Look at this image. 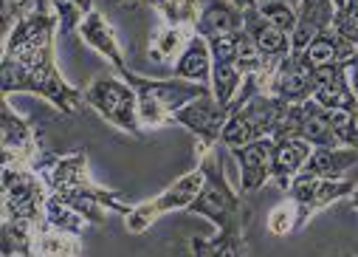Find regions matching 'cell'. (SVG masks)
<instances>
[{"mask_svg": "<svg viewBox=\"0 0 358 257\" xmlns=\"http://www.w3.org/2000/svg\"><path fill=\"white\" fill-rule=\"evenodd\" d=\"M265 88V94L282 99L285 105H302L316 94V68L308 65L299 54H291L277 65Z\"/></svg>", "mask_w": 358, "mask_h": 257, "instance_id": "13", "label": "cell"}, {"mask_svg": "<svg viewBox=\"0 0 358 257\" xmlns=\"http://www.w3.org/2000/svg\"><path fill=\"white\" fill-rule=\"evenodd\" d=\"M243 29L248 32V37L257 43V48L262 51V57L271 62L274 68H277L285 57H291V51H294L291 34H285V32H280L277 26L268 23L259 9H251V12L243 15Z\"/></svg>", "mask_w": 358, "mask_h": 257, "instance_id": "19", "label": "cell"}, {"mask_svg": "<svg viewBox=\"0 0 358 257\" xmlns=\"http://www.w3.org/2000/svg\"><path fill=\"white\" fill-rule=\"evenodd\" d=\"M201 23L195 29L201 37L231 34L243 29V12L234 9L229 0H201Z\"/></svg>", "mask_w": 358, "mask_h": 257, "instance_id": "24", "label": "cell"}, {"mask_svg": "<svg viewBox=\"0 0 358 257\" xmlns=\"http://www.w3.org/2000/svg\"><path fill=\"white\" fill-rule=\"evenodd\" d=\"M127 85L138 94V116L141 125L147 130H161L166 125H172V113L187 108L192 99L212 94V85H201V82H187V79H152V76H141L136 71H130Z\"/></svg>", "mask_w": 358, "mask_h": 257, "instance_id": "2", "label": "cell"}, {"mask_svg": "<svg viewBox=\"0 0 358 257\" xmlns=\"http://www.w3.org/2000/svg\"><path fill=\"white\" fill-rule=\"evenodd\" d=\"M259 12H262V18H265L268 23L277 26L280 32L294 34L296 20H299V12H296L291 4H285V0H268V4H259Z\"/></svg>", "mask_w": 358, "mask_h": 257, "instance_id": "31", "label": "cell"}, {"mask_svg": "<svg viewBox=\"0 0 358 257\" xmlns=\"http://www.w3.org/2000/svg\"><path fill=\"white\" fill-rule=\"evenodd\" d=\"M333 4H336V12H341L344 6H350V4H352V0H333Z\"/></svg>", "mask_w": 358, "mask_h": 257, "instance_id": "35", "label": "cell"}, {"mask_svg": "<svg viewBox=\"0 0 358 257\" xmlns=\"http://www.w3.org/2000/svg\"><path fill=\"white\" fill-rule=\"evenodd\" d=\"M195 34H198L195 29L161 23V26L152 32V40H150L147 54H150V60H155V62H175L178 57L184 54V48L189 46V40H192Z\"/></svg>", "mask_w": 358, "mask_h": 257, "instance_id": "25", "label": "cell"}, {"mask_svg": "<svg viewBox=\"0 0 358 257\" xmlns=\"http://www.w3.org/2000/svg\"><path fill=\"white\" fill-rule=\"evenodd\" d=\"M240 167V193L251 195L259 193L268 181H271V155H274V136L243 144L229 150Z\"/></svg>", "mask_w": 358, "mask_h": 257, "instance_id": "14", "label": "cell"}, {"mask_svg": "<svg viewBox=\"0 0 358 257\" xmlns=\"http://www.w3.org/2000/svg\"><path fill=\"white\" fill-rule=\"evenodd\" d=\"M265 229L277 235V237H285V235H294L299 232V209L291 198H285L282 204H277L271 212H268V221H265Z\"/></svg>", "mask_w": 358, "mask_h": 257, "instance_id": "30", "label": "cell"}, {"mask_svg": "<svg viewBox=\"0 0 358 257\" xmlns=\"http://www.w3.org/2000/svg\"><path fill=\"white\" fill-rule=\"evenodd\" d=\"M296 12H299V20H296V29L291 34V46H294L291 54H302L319 34L330 32L336 23L333 0H299Z\"/></svg>", "mask_w": 358, "mask_h": 257, "instance_id": "16", "label": "cell"}, {"mask_svg": "<svg viewBox=\"0 0 358 257\" xmlns=\"http://www.w3.org/2000/svg\"><path fill=\"white\" fill-rule=\"evenodd\" d=\"M229 4H231L234 9H240L243 15L251 12V9H259V0H229Z\"/></svg>", "mask_w": 358, "mask_h": 257, "instance_id": "33", "label": "cell"}, {"mask_svg": "<svg viewBox=\"0 0 358 257\" xmlns=\"http://www.w3.org/2000/svg\"><path fill=\"white\" fill-rule=\"evenodd\" d=\"M203 187V167L198 164L189 173L178 176V181H172L164 193H158L155 198L144 201V204H136L127 215H124V229L130 235H144L155 221H161L164 215L169 212H181V209H189V204L198 198Z\"/></svg>", "mask_w": 358, "mask_h": 257, "instance_id": "7", "label": "cell"}, {"mask_svg": "<svg viewBox=\"0 0 358 257\" xmlns=\"http://www.w3.org/2000/svg\"><path fill=\"white\" fill-rule=\"evenodd\" d=\"M291 105H285L282 99L265 94V91H254L243 105H237L223 127L220 144L234 150L268 136H277V130L282 127V119L288 113Z\"/></svg>", "mask_w": 358, "mask_h": 257, "instance_id": "6", "label": "cell"}, {"mask_svg": "<svg viewBox=\"0 0 358 257\" xmlns=\"http://www.w3.org/2000/svg\"><path fill=\"white\" fill-rule=\"evenodd\" d=\"M144 4L161 15V23L166 26H184L198 29L201 23V0H144Z\"/></svg>", "mask_w": 358, "mask_h": 257, "instance_id": "27", "label": "cell"}, {"mask_svg": "<svg viewBox=\"0 0 358 257\" xmlns=\"http://www.w3.org/2000/svg\"><path fill=\"white\" fill-rule=\"evenodd\" d=\"M313 153V144L296 136H274V155H271V181L288 193L291 181L302 173Z\"/></svg>", "mask_w": 358, "mask_h": 257, "instance_id": "17", "label": "cell"}, {"mask_svg": "<svg viewBox=\"0 0 358 257\" xmlns=\"http://www.w3.org/2000/svg\"><path fill=\"white\" fill-rule=\"evenodd\" d=\"M43 153L37 133L26 116H20L9 97H0V161L3 164H34Z\"/></svg>", "mask_w": 358, "mask_h": 257, "instance_id": "11", "label": "cell"}, {"mask_svg": "<svg viewBox=\"0 0 358 257\" xmlns=\"http://www.w3.org/2000/svg\"><path fill=\"white\" fill-rule=\"evenodd\" d=\"M45 226L51 229H59V232H71V235H85L87 226H91V221H87L85 215H79L73 207L62 204L57 195H48V204H45Z\"/></svg>", "mask_w": 358, "mask_h": 257, "instance_id": "28", "label": "cell"}, {"mask_svg": "<svg viewBox=\"0 0 358 257\" xmlns=\"http://www.w3.org/2000/svg\"><path fill=\"white\" fill-rule=\"evenodd\" d=\"M201 167H203V187L198 193V198L189 204L187 212L201 215L206 221L215 223V229H226L231 223H248L251 218V207L243 201V193H237L217 164V153H203L201 155Z\"/></svg>", "mask_w": 358, "mask_h": 257, "instance_id": "5", "label": "cell"}, {"mask_svg": "<svg viewBox=\"0 0 358 257\" xmlns=\"http://www.w3.org/2000/svg\"><path fill=\"white\" fill-rule=\"evenodd\" d=\"M355 164H358L355 147H313L308 164L302 167V173L319 176V179H341Z\"/></svg>", "mask_w": 358, "mask_h": 257, "instance_id": "23", "label": "cell"}, {"mask_svg": "<svg viewBox=\"0 0 358 257\" xmlns=\"http://www.w3.org/2000/svg\"><path fill=\"white\" fill-rule=\"evenodd\" d=\"M352 54H358V48H355L347 37H341L336 29H330V32L319 34L299 57H302L308 65H313V68L319 71V68H330V65L347 62Z\"/></svg>", "mask_w": 358, "mask_h": 257, "instance_id": "22", "label": "cell"}, {"mask_svg": "<svg viewBox=\"0 0 358 257\" xmlns=\"http://www.w3.org/2000/svg\"><path fill=\"white\" fill-rule=\"evenodd\" d=\"M172 76L187 79V82H201V85H212V48L209 40L195 34L189 40V46L184 48V54L175 60L172 65Z\"/></svg>", "mask_w": 358, "mask_h": 257, "instance_id": "21", "label": "cell"}, {"mask_svg": "<svg viewBox=\"0 0 358 257\" xmlns=\"http://www.w3.org/2000/svg\"><path fill=\"white\" fill-rule=\"evenodd\" d=\"M76 34L82 37V43H85L87 48H94L96 54H102V57L110 62V68H113L122 79L130 74L127 60H124V51H122V43H119V37H116V29L108 23V18H105L102 12L94 9L91 15L82 20V26H79Z\"/></svg>", "mask_w": 358, "mask_h": 257, "instance_id": "15", "label": "cell"}, {"mask_svg": "<svg viewBox=\"0 0 358 257\" xmlns=\"http://www.w3.org/2000/svg\"><path fill=\"white\" fill-rule=\"evenodd\" d=\"M57 29H59V20H57L54 9H37V12H31L3 40V57L17 60V62H34V60L51 54L54 51Z\"/></svg>", "mask_w": 358, "mask_h": 257, "instance_id": "8", "label": "cell"}, {"mask_svg": "<svg viewBox=\"0 0 358 257\" xmlns=\"http://www.w3.org/2000/svg\"><path fill=\"white\" fill-rule=\"evenodd\" d=\"M347 74H350V85H352V94L358 99V54H352L347 60Z\"/></svg>", "mask_w": 358, "mask_h": 257, "instance_id": "32", "label": "cell"}, {"mask_svg": "<svg viewBox=\"0 0 358 257\" xmlns=\"http://www.w3.org/2000/svg\"><path fill=\"white\" fill-rule=\"evenodd\" d=\"M358 184L347 181V179H319V176H305L299 173L291 187H288V198L296 204L299 209V229L313 218L319 215L322 209H327L330 204L336 201H344L352 195Z\"/></svg>", "mask_w": 358, "mask_h": 257, "instance_id": "9", "label": "cell"}, {"mask_svg": "<svg viewBox=\"0 0 358 257\" xmlns=\"http://www.w3.org/2000/svg\"><path fill=\"white\" fill-rule=\"evenodd\" d=\"M31 257H82V237L71 235V232L43 226L34 235Z\"/></svg>", "mask_w": 358, "mask_h": 257, "instance_id": "26", "label": "cell"}, {"mask_svg": "<svg viewBox=\"0 0 358 257\" xmlns=\"http://www.w3.org/2000/svg\"><path fill=\"white\" fill-rule=\"evenodd\" d=\"M48 187L40 173L29 164H3L0 167V209L3 221L29 226L34 235L45 226Z\"/></svg>", "mask_w": 358, "mask_h": 257, "instance_id": "3", "label": "cell"}, {"mask_svg": "<svg viewBox=\"0 0 358 257\" xmlns=\"http://www.w3.org/2000/svg\"><path fill=\"white\" fill-rule=\"evenodd\" d=\"M229 116H231V108H223L215 99V94H206V97L192 99L187 108L175 111L172 125L187 127L201 141V155H203V153H212L220 144V136H223V127H226Z\"/></svg>", "mask_w": 358, "mask_h": 257, "instance_id": "10", "label": "cell"}, {"mask_svg": "<svg viewBox=\"0 0 358 257\" xmlns=\"http://www.w3.org/2000/svg\"><path fill=\"white\" fill-rule=\"evenodd\" d=\"M277 136H296V139L310 141L313 147H341V141L330 125L327 108H322L316 99H308L302 105H291Z\"/></svg>", "mask_w": 358, "mask_h": 257, "instance_id": "12", "label": "cell"}, {"mask_svg": "<svg viewBox=\"0 0 358 257\" xmlns=\"http://www.w3.org/2000/svg\"><path fill=\"white\" fill-rule=\"evenodd\" d=\"M313 99L322 108L330 111H352L358 113V99L352 94V85H350V74H347V62L330 65V68H319L316 71V94Z\"/></svg>", "mask_w": 358, "mask_h": 257, "instance_id": "18", "label": "cell"}, {"mask_svg": "<svg viewBox=\"0 0 358 257\" xmlns=\"http://www.w3.org/2000/svg\"><path fill=\"white\" fill-rule=\"evenodd\" d=\"M248 223H231L217 229L215 237H189V249L195 257H248Z\"/></svg>", "mask_w": 358, "mask_h": 257, "instance_id": "20", "label": "cell"}, {"mask_svg": "<svg viewBox=\"0 0 358 257\" xmlns=\"http://www.w3.org/2000/svg\"><path fill=\"white\" fill-rule=\"evenodd\" d=\"M34 232L29 226L3 221L0 223V254L3 257H31Z\"/></svg>", "mask_w": 358, "mask_h": 257, "instance_id": "29", "label": "cell"}, {"mask_svg": "<svg viewBox=\"0 0 358 257\" xmlns=\"http://www.w3.org/2000/svg\"><path fill=\"white\" fill-rule=\"evenodd\" d=\"M347 201H350V207H352V209H355V212H358V187H355V190H352V195H350V198H347Z\"/></svg>", "mask_w": 358, "mask_h": 257, "instance_id": "34", "label": "cell"}, {"mask_svg": "<svg viewBox=\"0 0 358 257\" xmlns=\"http://www.w3.org/2000/svg\"><path fill=\"white\" fill-rule=\"evenodd\" d=\"M116 4H122V6H130V4H144V0H116Z\"/></svg>", "mask_w": 358, "mask_h": 257, "instance_id": "36", "label": "cell"}, {"mask_svg": "<svg viewBox=\"0 0 358 257\" xmlns=\"http://www.w3.org/2000/svg\"><path fill=\"white\" fill-rule=\"evenodd\" d=\"M82 99H85V108L96 111L116 130H122L127 136H136V139L144 136V125H141V116H138V94L116 71L96 74L82 88Z\"/></svg>", "mask_w": 358, "mask_h": 257, "instance_id": "4", "label": "cell"}, {"mask_svg": "<svg viewBox=\"0 0 358 257\" xmlns=\"http://www.w3.org/2000/svg\"><path fill=\"white\" fill-rule=\"evenodd\" d=\"M0 94L12 97V94H34L51 102L59 113L76 116L85 108L82 91L65 82V76L57 68L54 51L34 60V62H17L3 57L0 60Z\"/></svg>", "mask_w": 358, "mask_h": 257, "instance_id": "1", "label": "cell"}]
</instances>
